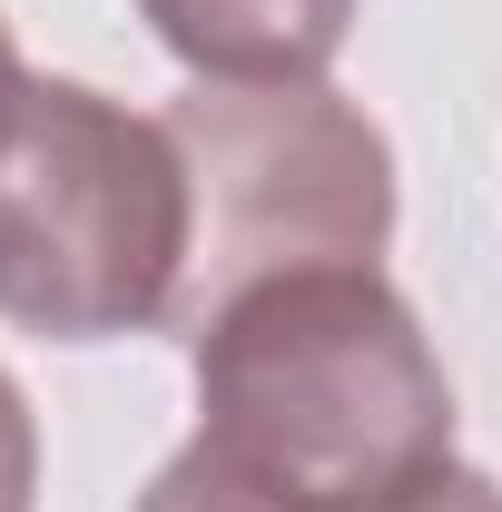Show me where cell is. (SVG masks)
<instances>
[{"label": "cell", "instance_id": "5", "mask_svg": "<svg viewBox=\"0 0 502 512\" xmlns=\"http://www.w3.org/2000/svg\"><path fill=\"white\" fill-rule=\"evenodd\" d=\"M138 512H315L306 493H286L276 473H256V463H237L227 444H207L197 434L148 493H138Z\"/></svg>", "mask_w": 502, "mask_h": 512}, {"label": "cell", "instance_id": "1", "mask_svg": "<svg viewBox=\"0 0 502 512\" xmlns=\"http://www.w3.org/2000/svg\"><path fill=\"white\" fill-rule=\"evenodd\" d=\"M197 434L315 512H375L453 463V384L424 316L375 266H315L227 296L188 335Z\"/></svg>", "mask_w": 502, "mask_h": 512}, {"label": "cell", "instance_id": "8", "mask_svg": "<svg viewBox=\"0 0 502 512\" xmlns=\"http://www.w3.org/2000/svg\"><path fill=\"white\" fill-rule=\"evenodd\" d=\"M30 69H20V40H10V20H0V89H20Z\"/></svg>", "mask_w": 502, "mask_h": 512}, {"label": "cell", "instance_id": "6", "mask_svg": "<svg viewBox=\"0 0 502 512\" xmlns=\"http://www.w3.org/2000/svg\"><path fill=\"white\" fill-rule=\"evenodd\" d=\"M40 503V424H30V394L0 375V512Z\"/></svg>", "mask_w": 502, "mask_h": 512}, {"label": "cell", "instance_id": "4", "mask_svg": "<svg viewBox=\"0 0 502 512\" xmlns=\"http://www.w3.org/2000/svg\"><path fill=\"white\" fill-rule=\"evenodd\" d=\"M365 0H138L168 60L197 79H325Z\"/></svg>", "mask_w": 502, "mask_h": 512}, {"label": "cell", "instance_id": "7", "mask_svg": "<svg viewBox=\"0 0 502 512\" xmlns=\"http://www.w3.org/2000/svg\"><path fill=\"white\" fill-rule=\"evenodd\" d=\"M375 512H502V483H493V473H473V463H434L424 483L384 493Z\"/></svg>", "mask_w": 502, "mask_h": 512}, {"label": "cell", "instance_id": "2", "mask_svg": "<svg viewBox=\"0 0 502 512\" xmlns=\"http://www.w3.org/2000/svg\"><path fill=\"white\" fill-rule=\"evenodd\" d=\"M188 158L89 79L0 89V316L50 345H109L178 316Z\"/></svg>", "mask_w": 502, "mask_h": 512}, {"label": "cell", "instance_id": "3", "mask_svg": "<svg viewBox=\"0 0 502 512\" xmlns=\"http://www.w3.org/2000/svg\"><path fill=\"white\" fill-rule=\"evenodd\" d=\"M168 128L188 158V286L168 316L178 335H197L247 286L384 256L394 148L325 79H197Z\"/></svg>", "mask_w": 502, "mask_h": 512}]
</instances>
